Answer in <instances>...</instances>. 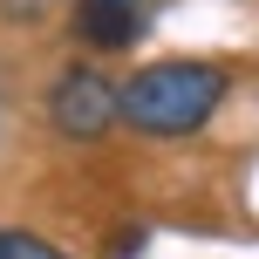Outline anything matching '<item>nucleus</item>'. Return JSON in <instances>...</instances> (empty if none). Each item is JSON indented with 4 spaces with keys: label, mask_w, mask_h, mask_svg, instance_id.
<instances>
[{
    "label": "nucleus",
    "mask_w": 259,
    "mask_h": 259,
    "mask_svg": "<svg viewBox=\"0 0 259 259\" xmlns=\"http://www.w3.org/2000/svg\"><path fill=\"white\" fill-rule=\"evenodd\" d=\"M164 0H75V41L82 48H137V34L157 21Z\"/></svg>",
    "instance_id": "obj_3"
},
{
    "label": "nucleus",
    "mask_w": 259,
    "mask_h": 259,
    "mask_svg": "<svg viewBox=\"0 0 259 259\" xmlns=\"http://www.w3.org/2000/svg\"><path fill=\"white\" fill-rule=\"evenodd\" d=\"M116 116H123V89L103 75V68L75 62V68H62V75H55V89H48V123L62 130V137L96 143Z\"/></svg>",
    "instance_id": "obj_2"
},
{
    "label": "nucleus",
    "mask_w": 259,
    "mask_h": 259,
    "mask_svg": "<svg viewBox=\"0 0 259 259\" xmlns=\"http://www.w3.org/2000/svg\"><path fill=\"white\" fill-rule=\"evenodd\" d=\"M0 259H68V252L34 239V232H0Z\"/></svg>",
    "instance_id": "obj_4"
},
{
    "label": "nucleus",
    "mask_w": 259,
    "mask_h": 259,
    "mask_svg": "<svg viewBox=\"0 0 259 259\" xmlns=\"http://www.w3.org/2000/svg\"><path fill=\"white\" fill-rule=\"evenodd\" d=\"M225 89L232 75L219 62H150L123 82V123L143 137H191L219 116Z\"/></svg>",
    "instance_id": "obj_1"
}]
</instances>
